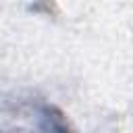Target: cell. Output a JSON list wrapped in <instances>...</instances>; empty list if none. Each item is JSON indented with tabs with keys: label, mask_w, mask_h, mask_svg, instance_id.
<instances>
[{
	"label": "cell",
	"mask_w": 133,
	"mask_h": 133,
	"mask_svg": "<svg viewBox=\"0 0 133 133\" xmlns=\"http://www.w3.org/2000/svg\"><path fill=\"white\" fill-rule=\"evenodd\" d=\"M0 129H39V131H62L66 123L62 114L42 102L17 100L0 104Z\"/></svg>",
	"instance_id": "cell-1"
}]
</instances>
